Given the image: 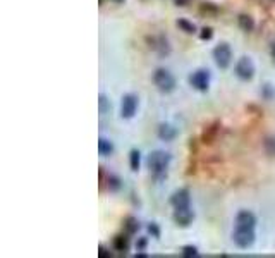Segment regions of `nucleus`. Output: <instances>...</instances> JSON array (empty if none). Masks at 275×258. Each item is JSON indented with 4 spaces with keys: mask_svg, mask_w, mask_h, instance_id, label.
Segmentation results:
<instances>
[{
    "mask_svg": "<svg viewBox=\"0 0 275 258\" xmlns=\"http://www.w3.org/2000/svg\"><path fill=\"white\" fill-rule=\"evenodd\" d=\"M177 28H179L181 31H184L186 35H194L196 33V26H194V23H191V21L187 19H177Z\"/></svg>",
    "mask_w": 275,
    "mask_h": 258,
    "instance_id": "obj_16",
    "label": "nucleus"
},
{
    "mask_svg": "<svg viewBox=\"0 0 275 258\" xmlns=\"http://www.w3.org/2000/svg\"><path fill=\"white\" fill-rule=\"evenodd\" d=\"M200 38L201 40H212L213 38V30L212 28H203L200 33Z\"/></svg>",
    "mask_w": 275,
    "mask_h": 258,
    "instance_id": "obj_25",
    "label": "nucleus"
},
{
    "mask_svg": "<svg viewBox=\"0 0 275 258\" xmlns=\"http://www.w3.org/2000/svg\"><path fill=\"white\" fill-rule=\"evenodd\" d=\"M144 246H146V238H141L139 241H138V245H136L138 252H143V250H144Z\"/></svg>",
    "mask_w": 275,
    "mask_h": 258,
    "instance_id": "obj_27",
    "label": "nucleus"
},
{
    "mask_svg": "<svg viewBox=\"0 0 275 258\" xmlns=\"http://www.w3.org/2000/svg\"><path fill=\"white\" fill-rule=\"evenodd\" d=\"M183 257L184 258H194V257H198V248H196V246H193V245L184 246V248H183Z\"/></svg>",
    "mask_w": 275,
    "mask_h": 258,
    "instance_id": "obj_21",
    "label": "nucleus"
},
{
    "mask_svg": "<svg viewBox=\"0 0 275 258\" xmlns=\"http://www.w3.org/2000/svg\"><path fill=\"white\" fill-rule=\"evenodd\" d=\"M256 217L249 210H241L236 215V229H255Z\"/></svg>",
    "mask_w": 275,
    "mask_h": 258,
    "instance_id": "obj_9",
    "label": "nucleus"
},
{
    "mask_svg": "<svg viewBox=\"0 0 275 258\" xmlns=\"http://www.w3.org/2000/svg\"><path fill=\"white\" fill-rule=\"evenodd\" d=\"M108 188H110L112 191H117L119 188H121V181H119V177L108 176Z\"/></svg>",
    "mask_w": 275,
    "mask_h": 258,
    "instance_id": "obj_23",
    "label": "nucleus"
},
{
    "mask_svg": "<svg viewBox=\"0 0 275 258\" xmlns=\"http://www.w3.org/2000/svg\"><path fill=\"white\" fill-rule=\"evenodd\" d=\"M98 108H100V114H107V112L112 108L110 100H108V98L105 97V95H100L98 97Z\"/></svg>",
    "mask_w": 275,
    "mask_h": 258,
    "instance_id": "obj_19",
    "label": "nucleus"
},
{
    "mask_svg": "<svg viewBox=\"0 0 275 258\" xmlns=\"http://www.w3.org/2000/svg\"><path fill=\"white\" fill-rule=\"evenodd\" d=\"M148 232H150L153 238H160V227H158V224L151 222L150 226H148Z\"/></svg>",
    "mask_w": 275,
    "mask_h": 258,
    "instance_id": "obj_24",
    "label": "nucleus"
},
{
    "mask_svg": "<svg viewBox=\"0 0 275 258\" xmlns=\"http://www.w3.org/2000/svg\"><path fill=\"white\" fill-rule=\"evenodd\" d=\"M98 255L105 258V257H110L112 253H110V252H107V248H105L103 245H100V246H98Z\"/></svg>",
    "mask_w": 275,
    "mask_h": 258,
    "instance_id": "obj_26",
    "label": "nucleus"
},
{
    "mask_svg": "<svg viewBox=\"0 0 275 258\" xmlns=\"http://www.w3.org/2000/svg\"><path fill=\"white\" fill-rule=\"evenodd\" d=\"M138 105H139V100H138L136 95H133V93L124 95L121 100V115L124 119H133L136 115Z\"/></svg>",
    "mask_w": 275,
    "mask_h": 258,
    "instance_id": "obj_7",
    "label": "nucleus"
},
{
    "mask_svg": "<svg viewBox=\"0 0 275 258\" xmlns=\"http://www.w3.org/2000/svg\"><path fill=\"white\" fill-rule=\"evenodd\" d=\"M255 239H256L255 229H236L232 232V241L237 248H242V250L251 248L255 245Z\"/></svg>",
    "mask_w": 275,
    "mask_h": 258,
    "instance_id": "obj_4",
    "label": "nucleus"
},
{
    "mask_svg": "<svg viewBox=\"0 0 275 258\" xmlns=\"http://www.w3.org/2000/svg\"><path fill=\"white\" fill-rule=\"evenodd\" d=\"M98 154L102 155V157H108V155L114 154V143H112L110 140H107V138L100 136L98 138Z\"/></svg>",
    "mask_w": 275,
    "mask_h": 258,
    "instance_id": "obj_13",
    "label": "nucleus"
},
{
    "mask_svg": "<svg viewBox=\"0 0 275 258\" xmlns=\"http://www.w3.org/2000/svg\"><path fill=\"white\" fill-rule=\"evenodd\" d=\"M263 147H265V152L269 155H275V136H270L263 141Z\"/></svg>",
    "mask_w": 275,
    "mask_h": 258,
    "instance_id": "obj_20",
    "label": "nucleus"
},
{
    "mask_svg": "<svg viewBox=\"0 0 275 258\" xmlns=\"http://www.w3.org/2000/svg\"><path fill=\"white\" fill-rule=\"evenodd\" d=\"M189 2H191V0H176L177 5H187Z\"/></svg>",
    "mask_w": 275,
    "mask_h": 258,
    "instance_id": "obj_28",
    "label": "nucleus"
},
{
    "mask_svg": "<svg viewBox=\"0 0 275 258\" xmlns=\"http://www.w3.org/2000/svg\"><path fill=\"white\" fill-rule=\"evenodd\" d=\"M237 24H239L241 30L246 33L255 30V19H253L249 14H239V17H237Z\"/></svg>",
    "mask_w": 275,
    "mask_h": 258,
    "instance_id": "obj_14",
    "label": "nucleus"
},
{
    "mask_svg": "<svg viewBox=\"0 0 275 258\" xmlns=\"http://www.w3.org/2000/svg\"><path fill=\"white\" fill-rule=\"evenodd\" d=\"M129 246H131V241H129V238H128V232H126V234H119L114 238V248L117 250V252L126 253L129 250Z\"/></svg>",
    "mask_w": 275,
    "mask_h": 258,
    "instance_id": "obj_12",
    "label": "nucleus"
},
{
    "mask_svg": "<svg viewBox=\"0 0 275 258\" xmlns=\"http://www.w3.org/2000/svg\"><path fill=\"white\" fill-rule=\"evenodd\" d=\"M234 71H236V76L241 79V81H251V79L255 78L256 67L249 57H241V59L236 62Z\"/></svg>",
    "mask_w": 275,
    "mask_h": 258,
    "instance_id": "obj_5",
    "label": "nucleus"
},
{
    "mask_svg": "<svg viewBox=\"0 0 275 258\" xmlns=\"http://www.w3.org/2000/svg\"><path fill=\"white\" fill-rule=\"evenodd\" d=\"M129 165H131V170H136L139 169L141 165V154L138 150H131V154H129Z\"/></svg>",
    "mask_w": 275,
    "mask_h": 258,
    "instance_id": "obj_17",
    "label": "nucleus"
},
{
    "mask_svg": "<svg viewBox=\"0 0 275 258\" xmlns=\"http://www.w3.org/2000/svg\"><path fill=\"white\" fill-rule=\"evenodd\" d=\"M157 133L162 141H174L177 138V128H174L171 122H162Z\"/></svg>",
    "mask_w": 275,
    "mask_h": 258,
    "instance_id": "obj_11",
    "label": "nucleus"
},
{
    "mask_svg": "<svg viewBox=\"0 0 275 258\" xmlns=\"http://www.w3.org/2000/svg\"><path fill=\"white\" fill-rule=\"evenodd\" d=\"M153 85L157 86V90L160 93H172L176 90L177 83L176 78L169 69L158 67L157 71L153 72Z\"/></svg>",
    "mask_w": 275,
    "mask_h": 258,
    "instance_id": "obj_2",
    "label": "nucleus"
},
{
    "mask_svg": "<svg viewBox=\"0 0 275 258\" xmlns=\"http://www.w3.org/2000/svg\"><path fill=\"white\" fill-rule=\"evenodd\" d=\"M171 160H172L171 154H167V152H164V150H155L148 155L146 163H148L150 172H153L157 177H162L167 172L169 165H171Z\"/></svg>",
    "mask_w": 275,
    "mask_h": 258,
    "instance_id": "obj_1",
    "label": "nucleus"
},
{
    "mask_svg": "<svg viewBox=\"0 0 275 258\" xmlns=\"http://www.w3.org/2000/svg\"><path fill=\"white\" fill-rule=\"evenodd\" d=\"M201 12H206V14H213V16H215V14L217 12H219V9H217V7L215 5H213V3H210V2H205L203 3V5H201Z\"/></svg>",
    "mask_w": 275,
    "mask_h": 258,
    "instance_id": "obj_22",
    "label": "nucleus"
},
{
    "mask_svg": "<svg viewBox=\"0 0 275 258\" xmlns=\"http://www.w3.org/2000/svg\"><path fill=\"white\" fill-rule=\"evenodd\" d=\"M212 55H213L215 64L219 65L220 69H227L230 65V62H232V49H230V45L226 42L219 43V45L213 49Z\"/></svg>",
    "mask_w": 275,
    "mask_h": 258,
    "instance_id": "obj_3",
    "label": "nucleus"
},
{
    "mask_svg": "<svg viewBox=\"0 0 275 258\" xmlns=\"http://www.w3.org/2000/svg\"><path fill=\"white\" fill-rule=\"evenodd\" d=\"M217 133H219V128H217V124L210 126V128H206V131L203 133V141L205 143H212L213 140H215Z\"/></svg>",
    "mask_w": 275,
    "mask_h": 258,
    "instance_id": "obj_18",
    "label": "nucleus"
},
{
    "mask_svg": "<svg viewBox=\"0 0 275 258\" xmlns=\"http://www.w3.org/2000/svg\"><path fill=\"white\" fill-rule=\"evenodd\" d=\"M171 205L174 208H183V206H191V195L187 190H177L171 196Z\"/></svg>",
    "mask_w": 275,
    "mask_h": 258,
    "instance_id": "obj_10",
    "label": "nucleus"
},
{
    "mask_svg": "<svg viewBox=\"0 0 275 258\" xmlns=\"http://www.w3.org/2000/svg\"><path fill=\"white\" fill-rule=\"evenodd\" d=\"M138 229H139V222H138L136 217H126L124 219V231L128 232V234H136Z\"/></svg>",
    "mask_w": 275,
    "mask_h": 258,
    "instance_id": "obj_15",
    "label": "nucleus"
},
{
    "mask_svg": "<svg viewBox=\"0 0 275 258\" xmlns=\"http://www.w3.org/2000/svg\"><path fill=\"white\" fill-rule=\"evenodd\" d=\"M189 85L193 86L196 92H208L210 88V71L208 69H196L193 74L189 76Z\"/></svg>",
    "mask_w": 275,
    "mask_h": 258,
    "instance_id": "obj_6",
    "label": "nucleus"
},
{
    "mask_svg": "<svg viewBox=\"0 0 275 258\" xmlns=\"http://www.w3.org/2000/svg\"><path fill=\"white\" fill-rule=\"evenodd\" d=\"M112 2H115V3H124L126 0H112Z\"/></svg>",
    "mask_w": 275,
    "mask_h": 258,
    "instance_id": "obj_29",
    "label": "nucleus"
},
{
    "mask_svg": "<svg viewBox=\"0 0 275 258\" xmlns=\"http://www.w3.org/2000/svg\"><path fill=\"white\" fill-rule=\"evenodd\" d=\"M174 222L179 227H189L194 220V212L191 210V206H183V208H174L172 213Z\"/></svg>",
    "mask_w": 275,
    "mask_h": 258,
    "instance_id": "obj_8",
    "label": "nucleus"
}]
</instances>
